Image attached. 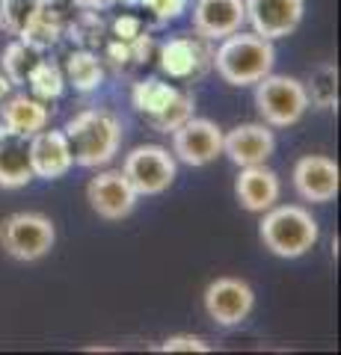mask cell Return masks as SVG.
<instances>
[{
	"label": "cell",
	"mask_w": 341,
	"mask_h": 355,
	"mask_svg": "<svg viewBox=\"0 0 341 355\" xmlns=\"http://www.w3.org/2000/svg\"><path fill=\"white\" fill-rule=\"evenodd\" d=\"M247 24L244 0H196L193 6V30L208 42L226 39Z\"/></svg>",
	"instance_id": "obj_14"
},
{
	"label": "cell",
	"mask_w": 341,
	"mask_h": 355,
	"mask_svg": "<svg viewBox=\"0 0 341 355\" xmlns=\"http://www.w3.org/2000/svg\"><path fill=\"white\" fill-rule=\"evenodd\" d=\"M214 48L211 42L202 36H172L160 42L158 48V65L163 74L175 77V80H196L211 69Z\"/></svg>",
	"instance_id": "obj_7"
},
{
	"label": "cell",
	"mask_w": 341,
	"mask_h": 355,
	"mask_svg": "<svg viewBox=\"0 0 341 355\" xmlns=\"http://www.w3.org/2000/svg\"><path fill=\"white\" fill-rule=\"evenodd\" d=\"M131 44V60L134 62H149L151 60V51H155V39L149 36V33H140V36L134 42H128Z\"/></svg>",
	"instance_id": "obj_31"
},
{
	"label": "cell",
	"mask_w": 341,
	"mask_h": 355,
	"mask_svg": "<svg viewBox=\"0 0 341 355\" xmlns=\"http://www.w3.org/2000/svg\"><path fill=\"white\" fill-rule=\"evenodd\" d=\"M0 128L13 130V133H21V137H33L36 130L48 128V107L45 101L33 95H6L0 101Z\"/></svg>",
	"instance_id": "obj_18"
},
{
	"label": "cell",
	"mask_w": 341,
	"mask_h": 355,
	"mask_svg": "<svg viewBox=\"0 0 341 355\" xmlns=\"http://www.w3.org/2000/svg\"><path fill=\"white\" fill-rule=\"evenodd\" d=\"M273 148H276V137L264 121H249V125H238L223 133V154H228V160L240 169L267 163Z\"/></svg>",
	"instance_id": "obj_13"
},
{
	"label": "cell",
	"mask_w": 341,
	"mask_h": 355,
	"mask_svg": "<svg viewBox=\"0 0 341 355\" xmlns=\"http://www.w3.org/2000/svg\"><path fill=\"white\" fill-rule=\"evenodd\" d=\"M160 352H211V343L196 335H172L158 347Z\"/></svg>",
	"instance_id": "obj_29"
},
{
	"label": "cell",
	"mask_w": 341,
	"mask_h": 355,
	"mask_svg": "<svg viewBox=\"0 0 341 355\" xmlns=\"http://www.w3.org/2000/svg\"><path fill=\"white\" fill-rule=\"evenodd\" d=\"M137 6H146L158 24H167V21H175L184 12L187 0H137Z\"/></svg>",
	"instance_id": "obj_28"
},
{
	"label": "cell",
	"mask_w": 341,
	"mask_h": 355,
	"mask_svg": "<svg viewBox=\"0 0 341 355\" xmlns=\"http://www.w3.org/2000/svg\"><path fill=\"white\" fill-rule=\"evenodd\" d=\"M303 86H306V95H309V104H315L317 110L338 107V69L333 62H321L312 71L309 83Z\"/></svg>",
	"instance_id": "obj_22"
},
{
	"label": "cell",
	"mask_w": 341,
	"mask_h": 355,
	"mask_svg": "<svg viewBox=\"0 0 341 355\" xmlns=\"http://www.w3.org/2000/svg\"><path fill=\"white\" fill-rule=\"evenodd\" d=\"M247 21L252 24V33L264 39H282L300 27L303 21V0H244Z\"/></svg>",
	"instance_id": "obj_11"
},
{
	"label": "cell",
	"mask_w": 341,
	"mask_h": 355,
	"mask_svg": "<svg viewBox=\"0 0 341 355\" xmlns=\"http://www.w3.org/2000/svg\"><path fill=\"white\" fill-rule=\"evenodd\" d=\"M39 60H42V51L33 48V44H27L24 39L9 42L3 48V53H0V65H3V74L9 77V83L13 86L27 83V77H30L33 69H36Z\"/></svg>",
	"instance_id": "obj_21"
},
{
	"label": "cell",
	"mask_w": 341,
	"mask_h": 355,
	"mask_svg": "<svg viewBox=\"0 0 341 355\" xmlns=\"http://www.w3.org/2000/svg\"><path fill=\"white\" fill-rule=\"evenodd\" d=\"M223 154V130L211 119H187L172 130V157L187 166H208Z\"/></svg>",
	"instance_id": "obj_8"
},
{
	"label": "cell",
	"mask_w": 341,
	"mask_h": 355,
	"mask_svg": "<svg viewBox=\"0 0 341 355\" xmlns=\"http://www.w3.org/2000/svg\"><path fill=\"white\" fill-rule=\"evenodd\" d=\"M9 92H13V83H9V77H6L3 71H0V101H3V98H6Z\"/></svg>",
	"instance_id": "obj_34"
},
{
	"label": "cell",
	"mask_w": 341,
	"mask_h": 355,
	"mask_svg": "<svg viewBox=\"0 0 341 355\" xmlns=\"http://www.w3.org/2000/svg\"><path fill=\"white\" fill-rule=\"evenodd\" d=\"M190 116H193V95H190V92H184V89H181V92L175 95V101L167 107V113H163V116H160L151 128L160 130V133H172L178 125H184V121L190 119Z\"/></svg>",
	"instance_id": "obj_26"
},
{
	"label": "cell",
	"mask_w": 341,
	"mask_h": 355,
	"mask_svg": "<svg viewBox=\"0 0 341 355\" xmlns=\"http://www.w3.org/2000/svg\"><path fill=\"white\" fill-rule=\"evenodd\" d=\"M27 83H30V92L33 98H39V101H53V98H60L63 95V89H65V74L57 62H51V60H39L36 62V69L30 71L27 77Z\"/></svg>",
	"instance_id": "obj_24"
},
{
	"label": "cell",
	"mask_w": 341,
	"mask_h": 355,
	"mask_svg": "<svg viewBox=\"0 0 341 355\" xmlns=\"http://www.w3.org/2000/svg\"><path fill=\"white\" fill-rule=\"evenodd\" d=\"M78 3L86 9H110V6H116L119 0H78Z\"/></svg>",
	"instance_id": "obj_33"
},
{
	"label": "cell",
	"mask_w": 341,
	"mask_h": 355,
	"mask_svg": "<svg viewBox=\"0 0 341 355\" xmlns=\"http://www.w3.org/2000/svg\"><path fill=\"white\" fill-rule=\"evenodd\" d=\"M63 133L69 139L72 160L86 169L110 163L122 142V125L110 110H83L65 121Z\"/></svg>",
	"instance_id": "obj_2"
},
{
	"label": "cell",
	"mask_w": 341,
	"mask_h": 355,
	"mask_svg": "<svg viewBox=\"0 0 341 355\" xmlns=\"http://www.w3.org/2000/svg\"><path fill=\"white\" fill-rule=\"evenodd\" d=\"M258 234L276 258H300L315 249L321 228H317V219L300 205H273L261 214Z\"/></svg>",
	"instance_id": "obj_3"
},
{
	"label": "cell",
	"mask_w": 341,
	"mask_h": 355,
	"mask_svg": "<svg viewBox=\"0 0 341 355\" xmlns=\"http://www.w3.org/2000/svg\"><path fill=\"white\" fill-rule=\"evenodd\" d=\"M178 92H181L178 86H172L167 80H158V77H149V80H140L134 86L131 104H134V110L149 121V125H155V121L167 113V107L175 101Z\"/></svg>",
	"instance_id": "obj_19"
},
{
	"label": "cell",
	"mask_w": 341,
	"mask_h": 355,
	"mask_svg": "<svg viewBox=\"0 0 341 355\" xmlns=\"http://www.w3.org/2000/svg\"><path fill=\"white\" fill-rule=\"evenodd\" d=\"M122 175L137 196H160L175 181V157L163 146H137L125 154Z\"/></svg>",
	"instance_id": "obj_6"
},
{
	"label": "cell",
	"mask_w": 341,
	"mask_h": 355,
	"mask_svg": "<svg viewBox=\"0 0 341 355\" xmlns=\"http://www.w3.org/2000/svg\"><path fill=\"white\" fill-rule=\"evenodd\" d=\"M137 198L140 196L134 193V187L128 184L122 169L98 172L90 181V187H86V202H90V207L107 222L125 219L131 210H134Z\"/></svg>",
	"instance_id": "obj_10"
},
{
	"label": "cell",
	"mask_w": 341,
	"mask_h": 355,
	"mask_svg": "<svg viewBox=\"0 0 341 355\" xmlns=\"http://www.w3.org/2000/svg\"><path fill=\"white\" fill-rule=\"evenodd\" d=\"M63 18H60V12L51 6V0L45 6H42V12L33 18V24L21 33L18 39H24L27 44H33V48H39V51H45V48H51V44H57L60 42V36H63Z\"/></svg>",
	"instance_id": "obj_23"
},
{
	"label": "cell",
	"mask_w": 341,
	"mask_h": 355,
	"mask_svg": "<svg viewBox=\"0 0 341 355\" xmlns=\"http://www.w3.org/2000/svg\"><path fill=\"white\" fill-rule=\"evenodd\" d=\"M45 3L48 0H0V27L9 30L13 36H21Z\"/></svg>",
	"instance_id": "obj_25"
},
{
	"label": "cell",
	"mask_w": 341,
	"mask_h": 355,
	"mask_svg": "<svg viewBox=\"0 0 341 355\" xmlns=\"http://www.w3.org/2000/svg\"><path fill=\"white\" fill-rule=\"evenodd\" d=\"M110 30H113V39H119V42H134L142 33V21L137 15H119L113 24H110Z\"/></svg>",
	"instance_id": "obj_30"
},
{
	"label": "cell",
	"mask_w": 341,
	"mask_h": 355,
	"mask_svg": "<svg viewBox=\"0 0 341 355\" xmlns=\"http://www.w3.org/2000/svg\"><path fill=\"white\" fill-rule=\"evenodd\" d=\"M63 74L78 92H92V89H98L104 80V65L92 53V48H81V51H72L69 57H65Z\"/></svg>",
	"instance_id": "obj_20"
},
{
	"label": "cell",
	"mask_w": 341,
	"mask_h": 355,
	"mask_svg": "<svg viewBox=\"0 0 341 355\" xmlns=\"http://www.w3.org/2000/svg\"><path fill=\"white\" fill-rule=\"evenodd\" d=\"M74 166L72 148L63 130H36L30 137V169L33 178H45V181H57Z\"/></svg>",
	"instance_id": "obj_15"
},
{
	"label": "cell",
	"mask_w": 341,
	"mask_h": 355,
	"mask_svg": "<svg viewBox=\"0 0 341 355\" xmlns=\"http://www.w3.org/2000/svg\"><path fill=\"white\" fill-rule=\"evenodd\" d=\"M294 190L312 205L333 202L338 196V163L324 154H306L294 166Z\"/></svg>",
	"instance_id": "obj_12"
},
{
	"label": "cell",
	"mask_w": 341,
	"mask_h": 355,
	"mask_svg": "<svg viewBox=\"0 0 341 355\" xmlns=\"http://www.w3.org/2000/svg\"><path fill=\"white\" fill-rule=\"evenodd\" d=\"M107 60L113 62L116 69H122V65H128V62H134V60H131V44L113 39V42L107 44Z\"/></svg>",
	"instance_id": "obj_32"
},
{
	"label": "cell",
	"mask_w": 341,
	"mask_h": 355,
	"mask_svg": "<svg viewBox=\"0 0 341 355\" xmlns=\"http://www.w3.org/2000/svg\"><path fill=\"white\" fill-rule=\"evenodd\" d=\"M279 193H282L279 175L273 169H267L264 163L244 166V169H240L238 184H235V196H238L240 207L249 210V214H264V210H270L279 202Z\"/></svg>",
	"instance_id": "obj_16"
},
{
	"label": "cell",
	"mask_w": 341,
	"mask_h": 355,
	"mask_svg": "<svg viewBox=\"0 0 341 355\" xmlns=\"http://www.w3.org/2000/svg\"><path fill=\"white\" fill-rule=\"evenodd\" d=\"M72 33H74L72 39H78V42L83 44V48H92V44L101 42L104 24H101V18H98L95 12H83V15L72 24Z\"/></svg>",
	"instance_id": "obj_27"
},
{
	"label": "cell",
	"mask_w": 341,
	"mask_h": 355,
	"mask_svg": "<svg viewBox=\"0 0 341 355\" xmlns=\"http://www.w3.org/2000/svg\"><path fill=\"white\" fill-rule=\"evenodd\" d=\"M119 3H128V6H137V0H119Z\"/></svg>",
	"instance_id": "obj_35"
},
{
	"label": "cell",
	"mask_w": 341,
	"mask_h": 355,
	"mask_svg": "<svg viewBox=\"0 0 341 355\" xmlns=\"http://www.w3.org/2000/svg\"><path fill=\"white\" fill-rule=\"evenodd\" d=\"M276 62L273 42L258 33L238 30L232 36L219 39L211 65L228 86H256L261 77H267Z\"/></svg>",
	"instance_id": "obj_1"
},
{
	"label": "cell",
	"mask_w": 341,
	"mask_h": 355,
	"mask_svg": "<svg viewBox=\"0 0 341 355\" xmlns=\"http://www.w3.org/2000/svg\"><path fill=\"white\" fill-rule=\"evenodd\" d=\"M33 181L30 169V137H21L6 128H0V187L18 190Z\"/></svg>",
	"instance_id": "obj_17"
},
{
	"label": "cell",
	"mask_w": 341,
	"mask_h": 355,
	"mask_svg": "<svg viewBox=\"0 0 341 355\" xmlns=\"http://www.w3.org/2000/svg\"><path fill=\"white\" fill-rule=\"evenodd\" d=\"M252 305H256V293L244 279L223 275V279H214L205 287V311L219 326L244 323L252 314Z\"/></svg>",
	"instance_id": "obj_9"
},
{
	"label": "cell",
	"mask_w": 341,
	"mask_h": 355,
	"mask_svg": "<svg viewBox=\"0 0 341 355\" xmlns=\"http://www.w3.org/2000/svg\"><path fill=\"white\" fill-rule=\"evenodd\" d=\"M256 107L264 125L270 128H291L297 125L306 110H309V95H306L303 80L288 74H267L256 83Z\"/></svg>",
	"instance_id": "obj_4"
},
{
	"label": "cell",
	"mask_w": 341,
	"mask_h": 355,
	"mask_svg": "<svg viewBox=\"0 0 341 355\" xmlns=\"http://www.w3.org/2000/svg\"><path fill=\"white\" fill-rule=\"evenodd\" d=\"M57 243V228L45 214H33V210H21L3 219L0 225V246L9 258L15 261H39L53 249Z\"/></svg>",
	"instance_id": "obj_5"
}]
</instances>
